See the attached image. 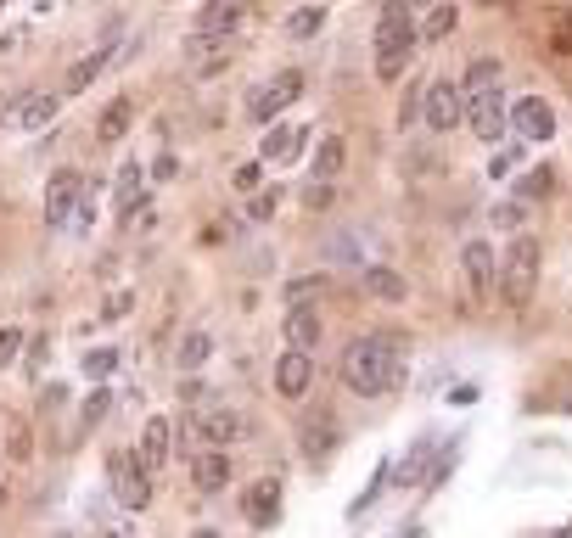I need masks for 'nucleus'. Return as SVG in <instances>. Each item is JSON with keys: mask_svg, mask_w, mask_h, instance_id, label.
<instances>
[{"mask_svg": "<svg viewBox=\"0 0 572 538\" xmlns=\"http://www.w3.org/2000/svg\"><path fill=\"white\" fill-rule=\"evenodd\" d=\"M191 538H219V533H214V527H197V533H191Z\"/></svg>", "mask_w": 572, "mask_h": 538, "instance_id": "79ce46f5", "label": "nucleus"}, {"mask_svg": "<svg viewBox=\"0 0 572 538\" xmlns=\"http://www.w3.org/2000/svg\"><path fill=\"white\" fill-rule=\"evenodd\" d=\"M146 225H158V213L146 208V202H141L135 213H124V230H146Z\"/></svg>", "mask_w": 572, "mask_h": 538, "instance_id": "58836bf2", "label": "nucleus"}, {"mask_svg": "<svg viewBox=\"0 0 572 538\" xmlns=\"http://www.w3.org/2000/svg\"><path fill=\"white\" fill-rule=\"evenodd\" d=\"M57 113H62V90H34V96H23L12 107V129L17 135H34V129H45Z\"/></svg>", "mask_w": 572, "mask_h": 538, "instance_id": "9b49d317", "label": "nucleus"}, {"mask_svg": "<svg viewBox=\"0 0 572 538\" xmlns=\"http://www.w3.org/2000/svg\"><path fill=\"white\" fill-rule=\"evenodd\" d=\"M107 404H113L107 393H90V398H85V426H96L101 415H107Z\"/></svg>", "mask_w": 572, "mask_h": 538, "instance_id": "e433bc0d", "label": "nucleus"}, {"mask_svg": "<svg viewBox=\"0 0 572 538\" xmlns=\"http://www.w3.org/2000/svg\"><path fill=\"white\" fill-rule=\"evenodd\" d=\"M118 213H135L141 208V163H124V169H118Z\"/></svg>", "mask_w": 572, "mask_h": 538, "instance_id": "a878e982", "label": "nucleus"}, {"mask_svg": "<svg viewBox=\"0 0 572 538\" xmlns=\"http://www.w3.org/2000/svg\"><path fill=\"white\" fill-rule=\"evenodd\" d=\"M17 348H23V331H17V326H6V331H0V370H6V365L17 359Z\"/></svg>", "mask_w": 572, "mask_h": 538, "instance_id": "72a5a7b5", "label": "nucleus"}, {"mask_svg": "<svg viewBox=\"0 0 572 538\" xmlns=\"http://www.w3.org/2000/svg\"><path fill=\"white\" fill-rule=\"evenodd\" d=\"M247 17H253V0H208V6L197 12V40L230 45L236 34H242Z\"/></svg>", "mask_w": 572, "mask_h": 538, "instance_id": "20e7f679", "label": "nucleus"}, {"mask_svg": "<svg viewBox=\"0 0 572 538\" xmlns=\"http://www.w3.org/2000/svg\"><path fill=\"white\" fill-rule=\"evenodd\" d=\"M169 443H174V426L163 421V415H152V421L141 426V443H135V460H141L146 471H158L163 460H169Z\"/></svg>", "mask_w": 572, "mask_h": 538, "instance_id": "dca6fc26", "label": "nucleus"}, {"mask_svg": "<svg viewBox=\"0 0 572 538\" xmlns=\"http://www.w3.org/2000/svg\"><path fill=\"white\" fill-rule=\"evenodd\" d=\"M331 443H337V426H331L326 415H315V421L303 426V454H309V460H326Z\"/></svg>", "mask_w": 572, "mask_h": 538, "instance_id": "393cba45", "label": "nucleus"}, {"mask_svg": "<svg viewBox=\"0 0 572 538\" xmlns=\"http://www.w3.org/2000/svg\"><path fill=\"white\" fill-rule=\"evenodd\" d=\"M455 23H460V12H455V0H438L427 17H421V29H415V40L421 45H438V40H449L455 34Z\"/></svg>", "mask_w": 572, "mask_h": 538, "instance_id": "412c9836", "label": "nucleus"}, {"mask_svg": "<svg viewBox=\"0 0 572 538\" xmlns=\"http://www.w3.org/2000/svg\"><path fill=\"white\" fill-rule=\"evenodd\" d=\"M107 471H113V494H118V505H124V510H146V505H152V477H146V466L135 460V454H113Z\"/></svg>", "mask_w": 572, "mask_h": 538, "instance_id": "0eeeda50", "label": "nucleus"}, {"mask_svg": "<svg viewBox=\"0 0 572 538\" xmlns=\"http://www.w3.org/2000/svg\"><path fill=\"white\" fill-rule=\"evenodd\" d=\"M286 348H303V354H309V348H315L320 342V309H309V303H286Z\"/></svg>", "mask_w": 572, "mask_h": 538, "instance_id": "4468645a", "label": "nucleus"}, {"mask_svg": "<svg viewBox=\"0 0 572 538\" xmlns=\"http://www.w3.org/2000/svg\"><path fill=\"white\" fill-rule=\"evenodd\" d=\"M214 354V337L208 331H186V337L174 342V370H202Z\"/></svg>", "mask_w": 572, "mask_h": 538, "instance_id": "5701e85b", "label": "nucleus"}, {"mask_svg": "<svg viewBox=\"0 0 572 538\" xmlns=\"http://www.w3.org/2000/svg\"><path fill=\"white\" fill-rule=\"evenodd\" d=\"M225 482H230L225 449H202L197 460H191V488H197V494H225Z\"/></svg>", "mask_w": 572, "mask_h": 538, "instance_id": "2eb2a0df", "label": "nucleus"}, {"mask_svg": "<svg viewBox=\"0 0 572 538\" xmlns=\"http://www.w3.org/2000/svg\"><path fill=\"white\" fill-rule=\"evenodd\" d=\"M303 135H309V129H298V124H270L264 141H258V152L270 157V163H292V157L303 152Z\"/></svg>", "mask_w": 572, "mask_h": 538, "instance_id": "6ab92c4d", "label": "nucleus"}, {"mask_svg": "<svg viewBox=\"0 0 572 538\" xmlns=\"http://www.w3.org/2000/svg\"><path fill=\"white\" fill-rule=\"evenodd\" d=\"M320 292H331V269L303 275V281H286V303H309V298H320Z\"/></svg>", "mask_w": 572, "mask_h": 538, "instance_id": "cd10ccee", "label": "nucleus"}, {"mask_svg": "<svg viewBox=\"0 0 572 538\" xmlns=\"http://www.w3.org/2000/svg\"><path fill=\"white\" fill-rule=\"evenodd\" d=\"M331 197H337V191H331L326 180H315V185H309V191H303V202H309V208H326Z\"/></svg>", "mask_w": 572, "mask_h": 538, "instance_id": "4c0bfd02", "label": "nucleus"}, {"mask_svg": "<svg viewBox=\"0 0 572 538\" xmlns=\"http://www.w3.org/2000/svg\"><path fill=\"white\" fill-rule=\"evenodd\" d=\"M415 45H421V40H415L410 17H404V6L393 0V6L382 12V29H376V73H382V79H399Z\"/></svg>", "mask_w": 572, "mask_h": 538, "instance_id": "7ed1b4c3", "label": "nucleus"}, {"mask_svg": "<svg viewBox=\"0 0 572 538\" xmlns=\"http://www.w3.org/2000/svg\"><path fill=\"white\" fill-rule=\"evenodd\" d=\"M466 101V124H472L477 141H500L505 135V90L500 85H488V90H472V96H460Z\"/></svg>", "mask_w": 572, "mask_h": 538, "instance_id": "39448f33", "label": "nucleus"}, {"mask_svg": "<svg viewBox=\"0 0 572 538\" xmlns=\"http://www.w3.org/2000/svg\"><path fill=\"white\" fill-rule=\"evenodd\" d=\"M191 438L202 449H225V443L242 438V415L236 410H208V415H191Z\"/></svg>", "mask_w": 572, "mask_h": 538, "instance_id": "ddd939ff", "label": "nucleus"}, {"mask_svg": "<svg viewBox=\"0 0 572 538\" xmlns=\"http://www.w3.org/2000/svg\"><path fill=\"white\" fill-rule=\"evenodd\" d=\"M550 185H556V174H550V169H533V174H528V185H522V191H528V197H544V191H550Z\"/></svg>", "mask_w": 572, "mask_h": 538, "instance_id": "f704fd0d", "label": "nucleus"}, {"mask_svg": "<svg viewBox=\"0 0 572 538\" xmlns=\"http://www.w3.org/2000/svg\"><path fill=\"white\" fill-rule=\"evenodd\" d=\"M6 454H12V460H29V454H34V438H29V426H23V421L6 432Z\"/></svg>", "mask_w": 572, "mask_h": 538, "instance_id": "473e14b6", "label": "nucleus"}, {"mask_svg": "<svg viewBox=\"0 0 572 538\" xmlns=\"http://www.w3.org/2000/svg\"><path fill=\"white\" fill-rule=\"evenodd\" d=\"M365 292H371V298H382V303H404V298H410L404 275H393V269H382V264L365 269Z\"/></svg>", "mask_w": 572, "mask_h": 538, "instance_id": "b1692460", "label": "nucleus"}, {"mask_svg": "<svg viewBox=\"0 0 572 538\" xmlns=\"http://www.w3.org/2000/svg\"><path fill=\"white\" fill-rule=\"evenodd\" d=\"M247 213H253V219H270V213H275V197H253V208H247Z\"/></svg>", "mask_w": 572, "mask_h": 538, "instance_id": "a19ab883", "label": "nucleus"}, {"mask_svg": "<svg viewBox=\"0 0 572 538\" xmlns=\"http://www.w3.org/2000/svg\"><path fill=\"white\" fill-rule=\"evenodd\" d=\"M275 510H281V482H275V477L253 482V488H247V516H253L258 527H270Z\"/></svg>", "mask_w": 572, "mask_h": 538, "instance_id": "4be33fe9", "label": "nucleus"}, {"mask_svg": "<svg viewBox=\"0 0 572 538\" xmlns=\"http://www.w3.org/2000/svg\"><path fill=\"white\" fill-rule=\"evenodd\" d=\"M129 124H135V101H129V96H118L113 107H107V113L96 118V141H101V146L124 141V135H129Z\"/></svg>", "mask_w": 572, "mask_h": 538, "instance_id": "aec40b11", "label": "nucleus"}, {"mask_svg": "<svg viewBox=\"0 0 572 538\" xmlns=\"http://www.w3.org/2000/svg\"><path fill=\"white\" fill-rule=\"evenodd\" d=\"M79 191H85V180H79L73 169L51 174V185H45V225H51V230L68 225L73 208H79Z\"/></svg>", "mask_w": 572, "mask_h": 538, "instance_id": "9d476101", "label": "nucleus"}, {"mask_svg": "<svg viewBox=\"0 0 572 538\" xmlns=\"http://www.w3.org/2000/svg\"><path fill=\"white\" fill-rule=\"evenodd\" d=\"M539 258H544V247L533 236H516L511 253L500 258V298L511 303V309H522V303L533 298V286H539Z\"/></svg>", "mask_w": 572, "mask_h": 538, "instance_id": "f03ea898", "label": "nucleus"}, {"mask_svg": "<svg viewBox=\"0 0 572 538\" xmlns=\"http://www.w3.org/2000/svg\"><path fill=\"white\" fill-rule=\"evenodd\" d=\"M343 382L354 387L359 398H382L404 382V337H359L343 348Z\"/></svg>", "mask_w": 572, "mask_h": 538, "instance_id": "f257e3e1", "label": "nucleus"}, {"mask_svg": "<svg viewBox=\"0 0 572 538\" xmlns=\"http://www.w3.org/2000/svg\"><path fill=\"white\" fill-rule=\"evenodd\" d=\"M421 113H427V129L432 135H449V129L466 118V101H460V85H449V79H438V85H427V96H421Z\"/></svg>", "mask_w": 572, "mask_h": 538, "instance_id": "1a4fd4ad", "label": "nucleus"}, {"mask_svg": "<svg viewBox=\"0 0 572 538\" xmlns=\"http://www.w3.org/2000/svg\"><path fill=\"white\" fill-rule=\"evenodd\" d=\"M488 85H500V62H494V57H477L472 68H466V90H460V96H472V90H488Z\"/></svg>", "mask_w": 572, "mask_h": 538, "instance_id": "c85d7f7f", "label": "nucleus"}, {"mask_svg": "<svg viewBox=\"0 0 572 538\" xmlns=\"http://www.w3.org/2000/svg\"><path fill=\"white\" fill-rule=\"evenodd\" d=\"M107 62H113V45H96L90 57H79V62L68 68V79H62V96H79V90H90L101 73H107Z\"/></svg>", "mask_w": 572, "mask_h": 538, "instance_id": "a211bd4d", "label": "nucleus"}, {"mask_svg": "<svg viewBox=\"0 0 572 538\" xmlns=\"http://www.w3.org/2000/svg\"><path fill=\"white\" fill-rule=\"evenodd\" d=\"M298 96H303V68H286V73H275L270 85H258L253 96H247V118L270 124V118L281 113L286 101H298Z\"/></svg>", "mask_w": 572, "mask_h": 538, "instance_id": "423d86ee", "label": "nucleus"}, {"mask_svg": "<svg viewBox=\"0 0 572 538\" xmlns=\"http://www.w3.org/2000/svg\"><path fill=\"white\" fill-rule=\"evenodd\" d=\"M460 269H466L472 298H488V292H494V275H500V264H494V247H488V241H466V247H460Z\"/></svg>", "mask_w": 572, "mask_h": 538, "instance_id": "f8f14e48", "label": "nucleus"}, {"mask_svg": "<svg viewBox=\"0 0 572 538\" xmlns=\"http://www.w3.org/2000/svg\"><path fill=\"white\" fill-rule=\"evenodd\" d=\"M337 169H343V141H337V135H326V141H320L315 180H337Z\"/></svg>", "mask_w": 572, "mask_h": 538, "instance_id": "c756f323", "label": "nucleus"}, {"mask_svg": "<svg viewBox=\"0 0 572 538\" xmlns=\"http://www.w3.org/2000/svg\"><path fill=\"white\" fill-rule=\"evenodd\" d=\"M230 185H236V191H258V163H242V169L230 174Z\"/></svg>", "mask_w": 572, "mask_h": 538, "instance_id": "c9c22d12", "label": "nucleus"}, {"mask_svg": "<svg viewBox=\"0 0 572 538\" xmlns=\"http://www.w3.org/2000/svg\"><path fill=\"white\" fill-rule=\"evenodd\" d=\"M550 57H572V12H561L550 23Z\"/></svg>", "mask_w": 572, "mask_h": 538, "instance_id": "7c9ffc66", "label": "nucleus"}, {"mask_svg": "<svg viewBox=\"0 0 572 538\" xmlns=\"http://www.w3.org/2000/svg\"><path fill=\"white\" fill-rule=\"evenodd\" d=\"M309 354L303 348H286L281 359H275V393L281 398H303V387H309Z\"/></svg>", "mask_w": 572, "mask_h": 538, "instance_id": "f3484780", "label": "nucleus"}, {"mask_svg": "<svg viewBox=\"0 0 572 538\" xmlns=\"http://www.w3.org/2000/svg\"><path fill=\"white\" fill-rule=\"evenodd\" d=\"M494 225H522V208H516V202H500V208H494Z\"/></svg>", "mask_w": 572, "mask_h": 538, "instance_id": "ea45409f", "label": "nucleus"}, {"mask_svg": "<svg viewBox=\"0 0 572 538\" xmlns=\"http://www.w3.org/2000/svg\"><path fill=\"white\" fill-rule=\"evenodd\" d=\"M113 370H118V354H113V348H96V354H85V376H96V382H101V376H113Z\"/></svg>", "mask_w": 572, "mask_h": 538, "instance_id": "2f4dec72", "label": "nucleus"}, {"mask_svg": "<svg viewBox=\"0 0 572 538\" xmlns=\"http://www.w3.org/2000/svg\"><path fill=\"white\" fill-rule=\"evenodd\" d=\"M505 118H511V129L522 141H550V135H556V107L544 96H516L511 107H505Z\"/></svg>", "mask_w": 572, "mask_h": 538, "instance_id": "6e6552de", "label": "nucleus"}, {"mask_svg": "<svg viewBox=\"0 0 572 538\" xmlns=\"http://www.w3.org/2000/svg\"><path fill=\"white\" fill-rule=\"evenodd\" d=\"M0 6H6V0H0Z\"/></svg>", "mask_w": 572, "mask_h": 538, "instance_id": "37998d69", "label": "nucleus"}, {"mask_svg": "<svg viewBox=\"0 0 572 538\" xmlns=\"http://www.w3.org/2000/svg\"><path fill=\"white\" fill-rule=\"evenodd\" d=\"M320 23H326V6H303V12L286 17V40H315Z\"/></svg>", "mask_w": 572, "mask_h": 538, "instance_id": "bb28decb", "label": "nucleus"}]
</instances>
